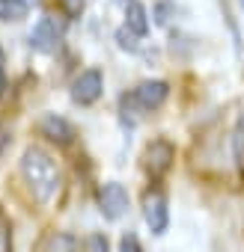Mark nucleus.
I'll list each match as a JSON object with an SVG mask.
<instances>
[{
  "mask_svg": "<svg viewBox=\"0 0 244 252\" xmlns=\"http://www.w3.org/2000/svg\"><path fill=\"white\" fill-rule=\"evenodd\" d=\"M143 217H146V225L152 228V234H164L167 225H170V208H167V196L161 190H149L143 196Z\"/></svg>",
  "mask_w": 244,
  "mask_h": 252,
  "instance_id": "nucleus-6",
  "label": "nucleus"
},
{
  "mask_svg": "<svg viewBox=\"0 0 244 252\" xmlns=\"http://www.w3.org/2000/svg\"><path fill=\"white\" fill-rule=\"evenodd\" d=\"M39 134L54 143V146H72L78 131H75V125L66 119V116H57V113H45L42 122H39Z\"/></svg>",
  "mask_w": 244,
  "mask_h": 252,
  "instance_id": "nucleus-7",
  "label": "nucleus"
},
{
  "mask_svg": "<svg viewBox=\"0 0 244 252\" xmlns=\"http://www.w3.org/2000/svg\"><path fill=\"white\" fill-rule=\"evenodd\" d=\"M0 63H6V57H3V45H0Z\"/></svg>",
  "mask_w": 244,
  "mask_h": 252,
  "instance_id": "nucleus-19",
  "label": "nucleus"
},
{
  "mask_svg": "<svg viewBox=\"0 0 244 252\" xmlns=\"http://www.w3.org/2000/svg\"><path fill=\"white\" fill-rule=\"evenodd\" d=\"M9 146H12V134H9L6 125H0V160H3V155L9 152Z\"/></svg>",
  "mask_w": 244,
  "mask_h": 252,
  "instance_id": "nucleus-17",
  "label": "nucleus"
},
{
  "mask_svg": "<svg viewBox=\"0 0 244 252\" xmlns=\"http://www.w3.org/2000/svg\"><path fill=\"white\" fill-rule=\"evenodd\" d=\"M122 6H125V27L137 36H146L149 33V12L140 0H122Z\"/></svg>",
  "mask_w": 244,
  "mask_h": 252,
  "instance_id": "nucleus-9",
  "label": "nucleus"
},
{
  "mask_svg": "<svg viewBox=\"0 0 244 252\" xmlns=\"http://www.w3.org/2000/svg\"><path fill=\"white\" fill-rule=\"evenodd\" d=\"M137 33H131L128 27H122V30H116V42H119V48H125V51H137Z\"/></svg>",
  "mask_w": 244,
  "mask_h": 252,
  "instance_id": "nucleus-14",
  "label": "nucleus"
},
{
  "mask_svg": "<svg viewBox=\"0 0 244 252\" xmlns=\"http://www.w3.org/2000/svg\"><path fill=\"white\" fill-rule=\"evenodd\" d=\"M95 205H98L101 217L113 222V220H122V217L128 214L131 199H128V190L122 187L119 181H107V184H101L95 190Z\"/></svg>",
  "mask_w": 244,
  "mask_h": 252,
  "instance_id": "nucleus-2",
  "label": "nucleus"
},
{
  "mask_svg": "<svg viewBox=\"0 0 244 252\" xmlns=\"http://www.w3.org/2000/svg\"><path fill=\"white\" fill-rule=\"evenodd\" d=\"M232 160H235V169L244 175V119H238L232 128Z\"/></svg>",
  "mask_w": 244,
  "mask_h": 252,
  "instance_id": "nucleus-12",
  "label": "nucleus"
},
{
  "mask_svg": "<svg viewBox=\"0 0 244 252\" xmlns=\"http://www.w3.org/2000/svg\"><path fill=\"white\" fill-rule=\"evenodd\" d=\"M60 42H63V30H60V24L54 18H42L30 33V45L39 54H54L60 48Z\"/></svg>",
  "mask_w": 244,
  "mask_h": 252,
  "instance_id": "nucleus-8",
  "label": "nucleus"
},
{
  "mask_svg": "<svg viewBox=\"0 0 244 252\" xmlns=\"http://www.w3.org/2000/svg\"><path fill=\"white\" fill-rule=\"evenodd\" d=\"M143 169L152 175V178H161V175H167L170 169H173V160H176V149H173V143L170 140H152L146 149H143Z\"/></svg>",
  "mask_w": 244,
  "mask_h": 252,
  "instance_id": "nucleus-4",
  "label": "nucleus"
},
{
  "mask_svg": "<svg viewBox=\"0 0 244 252\" xmlns=\"http://www.w3.org/2000/svg\"><path fill=\"white\" fill-rule=\"evenodd\" d=\"M170 98V83L167 80H143L140 86L131 89V95H125L122 101L131 104L140 113H152L158 107H164V101Z\"/></svg>",
  "mask_w": 244,
  "mask_h": 252,
  "instance_id": "nucleus-3",
  "label": "nucleus"
},
{
  "mask_svg": "<svg viewBox=\"0 0 244 252\" xmlns=\"http://www.w3.org/2000/svg\"><path fill=\"white\" fill-rule=\"evenodd\" d=\"M0 252H12V228L0 214Z\"/></svg>",
  "mask_w": 244,
  "mask_h": 252,
  "instance_id": "nucleus-15",
  "label": "nucleus"
},
{
  "mask_svg": "<svg viewBox=\"0 0 244 252\" xmlns=\"http://www.w3.org/2000/svg\"><path fill=\"white\" fill-rule=\"evenodd\" d=\"M3 89H6V68L0 63V95H3Z\"/></svg>",
  "mask_w": 244,
  "mask_h": 252,
  "instance_id": "nucleus-18",
  "label": "nucleus"
},
{
  "mask_svg": "<svg viewBox=\"0 0 244 252\" xmlns=\"http://www.w3.org/2000/svg\"><path fill=\"white\" fill-rule=\"evenodd\" d=\"M42 252H81V240L69 231H51L42 240Z\"/></svg>",
  "mask_w": 244,
  "mask_h": 252,
  "instance_id": "nucleus-10",
  "label": "nucleus"
},
{
  "mask_svg": "<svg viewBox=\"0 0 244 252\" xmlns=\"http://www.w3.org/2000/svg\"><path fill=\"white\" fill-rule=\"evenodd\" d=\"M83 246H86V252H110V240H107V234H101V231H92V234L83 240Z\"/></svg>",
  "mask_w": 244,
  "mask_h": 252,
  "instance_id": "nucleus-13",
  "label": "nucleus"
},
{
  "mask_svg": "<svg viewBox=\"0 0 244 252\" xmlns=\"http://www.w3.org/2000/svg\"><path fill=\"white\" fill-rule=\"evenodd\" d=\"M101 92H104V74L98 68H86L72 80V101L81 107L95 104L101 98Z\"/></svg>",
  "mask_w": 244,
  "mask_h": 252,
  "instance_id": "nucleus-5",
  "label": "nucleus"
},
{
  "mask_svg": "<svg viewBox=\"0 0 244 252\" xmlns=\"http://www.w3.org/2000/svg\"><path fill=\"white\" fill-rule=\"evenodd\" d=\"M241 6H244V0H241Z\"/></svg>",
  "mask_w": 244,
  "mask_h": 252,
  "instance_id": "nucleus-20",
  "label": "nucleus"
},
{
  "mask_svg": "<svg viewBox=\"0 0 244 252\" xmlns=\"http://www.w3.org/2000/svg\"><path fill=\"white\" fill-rule=\"evenodd\" d=\"M119 252H143V246H140L137 234H125V237H122V243H119Z\"/></svg>",
  "mask_w": 244,
  "mask_h": 252,
  "instance_id": "nucleus-16",
  "label": "nucleus"
},
{
  "mask_svg": "<svg viewBox=\"0 0 244 252\" xmlns=\"http://www.w3.org/2000/svg\"><path fill=\"white\" fill-rule=\"evenodd\" d=\"M27 12H30L27 0H0V21L3 24H18L27 18Z\"/></svg>",
  "mask_w": 244,
  "mask_h": 252,
  "instance_id": "nucleus-11",
  "label": "nucleus"
},
{
  "mask_svg": "<svg viewBox=\"0 0 244 252\" xmlns=\"http://www.w3.org/2000/svg\"><path fill=\"white\" fill-rule=\"evenodd\" d=\"M21 175H24V184H27L30 196L39 205H48L60 193L63 172H60L57 160L45 149H39V146L24 149V155H21Z\"/></svg>",
  "mask_w": 244,
  "mask_h": 252,
  "instance_id": "nucleus-1",
  "label": "nucleus"
}]
</instances>
